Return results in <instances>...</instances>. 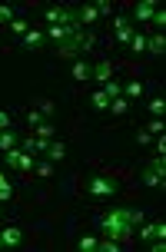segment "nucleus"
Returning a JSON list of instances; mask_svg holds the SVG:
<instances>
[{
    "mask_svg": "<svg viewBox=\"0 0 166 252\" xmlns=\"http://www.w3.org/2000/svg\"><path fill=\"white\" fill-rule=\"evenodd\" d=\"M120 192V183L113 176H90L87 179V196L93 199H103V196H116Z\"/></svg>",
    "mask_w": 166,
    "mask_h": 252,
    "instance_id": "5",
    "label": "nucleus"
},
{
    "mask_svg": "<svg viewBox=\"0 0 166 252\" xmlns=\"http://www.w3.org/2000/svg\"><path fill=\"white\" fill-rule=\"evenodd\" d=\"M103 93H106L110 100H113V96H123V83L113 76V80H106V83H103Z\"/></svg>",
    "mask_w": 166,
    "mask_h": 252,
    "instance_id": "19",
    "label": "nucleus"
},
{
    "mask_svg": "<svg viewBox=\"0 0 166 252\" xmlns=\"http://www.w3.org/2000/svg\"><path fill=\"white\" fill-rule=\"evenodd\" d=\"M127 24H130L127 13H116V17H113V30H120V27H127Z\"/></svg>",
    "mask_w": 166,
    "mask_h": 252,
    "instance_id": "39",
    "label": "nucleus"
},
{
    "mask_svg": "<svg viewBox=\"0 0 166 252\" xmlns=\"http://www.w3.org/2000/svg\"><path fill=\"white\" fill-rule=\"evenodd\" d=\"M140 96H143V83H140V80L123 83V100H140Z\"/></svg>",
    "mask_w": 166,
    "mask_h": 252,
    "instance_id": "15",
    "label": "nucleus"
},
{
    "mask_svg": "<svg viewBox=\"0 0 166 252\" xmlns=\"http://www.w3.org/2000/svg\"><path fill=\"white\" fill-rule=\"evenodd\" d=\"M53 110H57L53 100H40V113H43V116H53Z\"/></svg>",
    "mask_w": 166,
    "mask_h": 252,
    "instance_id": "38",
    "label": "nucleus"
},
{
    "mask_svg": "<svg viewBox=\"0 0 166 252\" xmlns=\"http://www.w3.org/2000/svg\"><path fill=\"white\" fill-rule=\"evenodd\" d=\"M33 166H37L33 153H20V163H17V169H20V173H33Z\"/></svg>",
    "mask_w": 166,
    "mask_h": 252,
    "instance_id": "23",
    "label": "nucleus"
},
{
    "mask_svg": "<svg viewBox=\"0 0 166 252\" xmlns=\"http://www.w3.org/2000/svg\"><path fill=\"white\" fill-rule=\"evenodd\" d=\"M120 249H123V242L110 239V236H103V239L97 242V252H120Z\"/></svg>",
    "mask_w": 166,
    "mask_h": 252,
    "instance_id": "20",
    "label": "nucleus"
},
{
    "mask_svg": "<svg viewBox=\"0 0 166 252\" xmlns=\"http://www.w3.org/2000/svg\"><path fill=\"white\" fill-rule=\"evenodd\" d=\"M33 173H37L40 179H47V176L53 173V166H50V163H37V166H33Z\"/></svg>",
    "mask_w": 166,
    "mask_h": 252,
    "instance_id": "36",
    "label": "nucleus"
},
{
    "mask_svg": "<svg viewBox=\"0 0 166 252\" xmlns=\"http://www.w3.org/2000/svg\"><path fill=\"white\" fill-rule=\"evenodd\" d=\"M130 50H133V53H146V37H143V33H133V40H130Z\"/></svg>",
    "mask_w": 166,
    "mask_h": 252,
    "instance_id": "30",
    "label": "nucleus"
},
{
    "mask_svg": "<svg viewBox=\"0 0 166 252\" xmlns=\"http://www.w3.org/2000/svg\"><path fill=\"white\" fill-rule=\"evenodd\" d=\"M133 33H136V30H133V20H130L127 27H120V30H116V43H123V47H130V40H133Z\"/></svg>",
    "mask_w": 166,
    "mask_h": 252,
    "instance_id": "21",
    "label": "nucleus"
},
{
    "mask_svg": "<svg viewBox=\"0 0 166 252\" xmlns=\"http://www.w3.org/2000/svg\"><path fill=\"white\" fill-rule=\"evenodd\" d=\"M90 106H93V110H106V106H110V96L103 93V87L90 93Z\"/></svg>",
    "mask_w": 166,
    "mask_h": 252,
    "instance_id": "16",
    "label": "nucleus"
},
{
    "mask_svg": "<svg viewBox=\"0 0 166 252\" xmlns=\"http://www.w3.org/2000/svg\"><path fill=\"white\" fill-rule=\"evenodd\" d=\"M73 27H77V24H57V27H47V30H43V37H50L53 43H60V40H64L66 33L73 30Z\"/></svg>",
    "mask_w": 166,
    "mask_h": 252,
    "instance_id": "12",
    "label": "nucleus"
},
{
    "mask_svg": "<svg viewBox=\"0 0 166 252\" xmlns=\"http://www.w3.org/2000/svg\"><path fill=\"white\" fill-rule=\"evenodd\" d=\"M97 242H100L97 236H83V239L77 242V249H80V252H97Z\"/></svg>",
    "mask_w": 166,
    "mask_h": 252,
    "instance_id": "28",
    "label": "nucleus"
},
{
    "mask_svg": "<svg viewBox=\"0 0 166 252\" xmlns=\"http://www.w3.org/2000/svg\"><path fill=\"white\" fill-rule=\"evenodd\" d=\"M90 80H97V83H106V80H113V63L110 60H100V63H93L90 66Z\"/></svg>",
    "mask_w": 166,
    "mask_h": 252,
    "instance_id": "7",
    "label": "nucleus"
},
{
    "mask_svg": "<svg viewBox=\"0 0 166 252\" xmlns=\"http://www.w3.org/2000/svg\"><path fill=\"white\" fill-rule=\"evenodd\" d=\"M146 110H150V116H163L166 113V100H163V96H156V100L146 103Z\"/></svg>",
    "mask_w": 166,
    "mask_h": 252,
    "instance_id": "26",
    "label": "nucleus"
},
{
    "mask_svg": "<svg viewBox=\"0 0 166 252\" xmlns=\"http://www.w3.org/2000/svg\"><path fill=\"white\" fill-rule=\"evenodd\" d=\"M93 43H97V37H93L90 30L73 27L60 43H53V53H57V57H64V60H80V53L93 50Z\"/></svg>",
    "mask_w": 166,
    "mask_h": 252,
    "instance_id": "2",
    "label": "nucleus"
},
{
    "mask_svg": "<svg viewBox=\"0 0 166 252\" xmlns=\"http://www.w3.org/2000/svg\"><path fill=\"white\" fill-rule=\"evenodd\" d=\"M47 156L60 163V159H64V156H66V146H64V143H53V139H50V146H47Z\"/></svg>",
    "mask_w": 166,
    "mask_h": 252,
    "instance_id": "25",
    "label": "nucleus"
},
{
    "mask_svg": "<svg viewBox=\"0 0 166 252\" xmlns=\"http://www.w3.org/2000/svg\"><path fill=\"white\" fill-rule=\"evenodd\" d=\"M160 3H153V0H143V3H136V10H133V20H140V24H150L153 20V13Z\"/></svg>",
    "mask_w": 166,
    "mask_h": 252,
    "instance_id": "9",
    "label": "nucleus"
},
{
    "mask_svg": "<svg viewBox=\"0 0 166 252\" xmlns=\"http://www.w3.org/2000/svg\"><path fill=\"white\" fill-rule=\"evenodd\" d=\"M53 133H57V126L47 123V120H43V123L37 126V136H40V139H53Z\"/></svg>",
    "mask_w": 166,
    "mask_h": 252,
    "instance_id": "31",
    "label": "nucleus"
},
{
    "mask_svg": "<svg viewBox=\"0 0 166 252\" xmlns=\"http://www.w3.org/2000/svg\"><path fill=\"white\" fill-rule=\"evenodd\" d=\"M13 199V186H10V179L0 173V202H10Z\"/></svg>",
    "mask_w": 166,
    "mask_h": 252,
    "instance_id": "24",
    "label": "nucleus"
},
{
    "mask_svg": "<svg viewBox=\"0 0 166 252\" xmlns=\"http://www.w3.org/2000/svg\"><path fill=\"white\" fill-rule=\"evenodd\" d=\"M97 10H100V17H110V13H113V3H106V0H97Z\"/></svg>",
    "mask_w": 166,
    "mask_h": 252,
    "instance_id": "37",
    "label": "nucleus"
},
{
    "mask_svg": "<svg viewBox=\"0 0 166 252\" xmlns=\"http://www.w3.org/2000/svg\"><path fill=\"white\" fill-rule=\"evenodd\" d=\"M146 133H150V136H163V133H166V123H163V116H153V120L146 123Z\"/></svg>",
    "mask_w": 166,
    "mask_h": 252,
    "instance_id": "22",
    "label": "nucleus"
},
{
    "mask_svg": "<svg viewBox=\"0 0 166 252\" xmlns=\"http://www.w3.org/2000/svg\"><path fill=\"white\" fill-rule=\"evenodd\" d=\"M140 222H143V213L140 209H127V206H110L106 213L97 216V229L116 242H130Z\"/></svg>",
    "mask_w": 166,
    "mask_h": 252,
    "instance_id": "1",
    "label": "nucleus"
},
{
    "mask_svg": "<svg viewBox=\"0 0 166 252\" xmlns=\"http://www.w3.org/2000/svg\"><path fill=\"white\" fill-rule=\"evenodd\" d=\"M13 20H17V10H13V7H7V3H0V24L10 27Z\"/></svg>",
    "mask_w": 166,
    "mask_h": 252,
    "instance_id": "29",
    "label": "nucleus"
},
{
    "mask_svg": "<svg viewBox=\"0 0 166 252\" xmlns=\"http://www.w3.org/2000/svg\"><path fill=\"white\" fill-rule=\"evenodd\" d=\"M100 20V10H97V3H83V7H77V24H97Z\"/></svg>",
    "mask_w": 166,
    "mask_h": 252,
    "instance_id": "10",
    "label": "nucleus"
},
{
    "mask_svg": "<svg viewBox=\"0 0 166 252\" xmlns=\"http://www.w3.org/2000/svg\"><path fill=\"white\" fill-rule=\"evenodd\" d=\"M47 146H50V139H40L37 136V153H47Z\"/></svg>",
    "mask_w": 166,
    "mask_h": 252,
    "instance_id": "43",
    "label": "nucleus"
},
{
    "mask_svg": "<svg viewBox=\"0 0 166 252\" xmlns=\"http://www.w3.org/2000/svg\"><path fill=\"white\" fill-rule=\"evenodd\" d=\"M140 179H143V186H160V189H163L166 186V159H163V156H153L150 163L143 166Z\"/></svg>",
    "mask_w": 166,
    "mask_h": 252,
    "instance_id": "3",
    "label": "nucleus"
},
{
    "mask_svg": "<svg viewBox=\"0 0 166 252\" xmlns=\"http://www.w3.org/2000/svg\"><path fill=\"white\" fill-rule=\"evenodd\" d=\"M146 50L153 53V57H163V53H166V37H163V33H153V37H146Z\"/></svg>",
    "mask_w": 166,
    "mask_h": 252,
    "instance_id": "13",
    "label": "nucleus"
},
{
    "mask_svg": "<svg viewBox=\"0 0 166 252\" xmlns=\"http://www.w3.org/2000/svg\"><path fill=\"white\" fill-rule=\"evenodd\" d=\"M0 249H3V239H0Z\"/></svg>",
    "mask_w": 166,
    "mask_h": 252,
    "instance_id": "44",
    "label": "nucleus"
},
{
    "mask_svg": "<svg viewBox=\"0 0 166 252\" xmlns=\"http://www.w3.org/2000/svg\"><path fill=\"white\" fill-rule=\"evenodd\" d=\"M70 76H73L77 83H87V80H90V63L77 60V63H73V66H70Z\"/></svg>",
    "mask_w": 166,
    "mask_h": 252,
    "instance_id": "14",
    "label": "nucleus"
},
{
    "mask_svg": "<svg viewBox=\"0 0 166 252\" xmlns=\"http://www.w3.org/2000/svg\"><path fill=\"white\" fill-rule=\"evenodd\" d=\"M40 47H43V30H33L30 27L24 33V50H40Z\"/></svg>",
    "mask_w": 166,
    "mask_h": 252,
    "instance_id": "11",
    "label": "nucleus"
},
{
    "mask_svg": "<svg viewBox=\"0 0 166 252\" xmlns=\"http://www.w3.org/2000/svg\"><path fill=\"white\" fill-rule=\"evenodd\" d=\"M153 27H160V33H163V27H166V10L163 7H156V13H153V20H150Z\"/></svg>",
    "mask_w": 166,
    "mask_h": 252,
    "instance_id": "32",
    "label": "nucleus"
},
{
    "mask_svg": "<svg viewBox=\"0 0 166 252\" xmlns=\"http://www.w3.org/2000/svg\"><path fill=\"white\" fill-rule=\"evenodd\" d=\"M13 146H20V143H17V133H13V129H3V133H0V153L13 150Z\"/></svg>",
    "mask_w": 166,
    "mask_h": 252,
    "instance_id": "17",
    "label": "nucleus"
},
{
    "mask_svg": "<svg viewBox=\"0 0 166 252\" xmlns=\"http://www.w3.org/2000/svg\"><path fill=\"white\" fill-rule=\"evenodd\" d=\"M20 150L24 153H37V136H24L20 139Z\"/></svg>",
    "mask_w": 166,
    "mask_h": 252,
    "instance_id": "35",
    "label": "nucleus"
},
{
    "mask_svg": "<svg viewBox=\"0 0 166 252\" xmlns=\"http://www.w3.org/2000/svg\"><path fill=\"white\" fill-rule=\"evenodd\" d=\"M133 236H136V239H143V242H153V239H166V222H163V219H160V222H140Z\"/></svg>",
    "mask_w": 166,
    "mask_h": 252,
    "instance_id": "6",
    "label": "nucleus"
},
{
    "mask_svg": "<svg viewBox=\"0 0 166 252\" xmlns=\"http://www.w3.org/2000/svg\"><path fill=\"white\" fill-rule=\"evenodd\" d=\"M43 20H47V27L77 24V7H73V3H57V7H47V10H43ZM77 27H80V24H77Z\"/></svg>",
    "mask_w": 166,
    "mask_h": 252,
    "instance_id": "4",
    "label": "nucleus"
},
{
    "mask_svg": "<svg viewBox=\"0 0 166 252\" xmlns=\"http://www.w3.org/2000/svg\"><path fill=\"white\" fill-rule=\"evenodd\" d=\"M136 143H140V146H150V143H153V136H150L146 129H140V133H136Z\"/></svg>",
    "mask_w": 166,
    "mask_h": 252,
    "instance_id": "40",
    "label": "nucleus"
},
{
    "mask_svg": "<svg viewBox=\"0 0 166 252\" xmlns=\"http://www.w3.org/2000/svg\"><path fill=\"white\" fill-rule=\"evenodd\" d=\"M106 110H110V113H113V116H123V113H127V110H130V100H123V96H113Z\"/></svg>",
    "mask_w": 166,
    "mask_h": 252,
    "instance_id": "18",
    "label": "nucleus"
},
{
    "mask_svg": "<svg viewBox=\"0 0 166 252\" xmlns=\"http://www.w3.org/2000/svg\"><path fill=\"white\" fill-rule=\"evenodd\" d=\"M27 123H30V129H37V126L43 123V113H40V110H30V113H27Z\"/></svg>",
    "mask_w": 166,
    "mask_h": 252,
    "instance_id": "34",
    "label": "nucleus"
},
{
    "mask_svg": "<svg viewBox=\"0 0 166 252\" xmlns=\"http://www.w3.org/2000/svg\"><path fill=\"white\" fill-rule=\"evenodd\" d=\"M156 153H160V156H163V159H166V139H163V136L156 139Z\"/></svg>",
    "mask_w": 166,
    "mask_h": 252,
    "instance_id": "42",
    "label": "nucleus"
},
{
    "mask_svg": "<svg viewBox=\"0 0 166 252\" xmlns=\"http://www.w3.org/2000/svg\"><path fill=\"white\" fill-rule=\"evenodd\" d=\"M10 113H3V110H0V133H3V129H10Z\"/></svg>",
    "mask_w": 166,
    "mask_h": 252,
    "instance_id": "41",
    "label": "nucleus"
},
{
    "mask_svg": "<svg viewBox=\"0 0 166 252\" xmlns=\"http://www.w3.org/2000/svg\"><path fill=\"white\" fill-rule=\"evenodd\" d=\"M0 239H3V249H13V246H20V239H24V229L20 226H3L0 229Z\"/></svg>",
    "mask_w": 166,
    "mask_h": 252,
    "instance_id": "8",
    "label": "nucleus"
},
{
    "mask_svg": "<svg viewBox=\"0 0 166 252\" xmlns=\"http://www.w3.org/2000/svg\"><path fill=\"white\" fill-rule=\"evenodd\" d=\"M20 153H24L20 146H13V150H7V153H3V163L10 166V169H17V163H20Z\"/></svg>",
    "mask_w": 166,
    "mask_h": 252,
    "instance_id": "27",
    "label": "nucleus"
},
{
    "mask_svg": "<svg viewBox=\"0 0 166 252\" xmlns=\"http://www.w3.org/2000/svg\"><path fill=\"white\" fill-rule=\"evenodd\" d=\"M27 30H30V24H27V20H13V24H10V33H17V37H24Z\"/></svg>",
    "mask_w": 166,
    "mask_h": 252,
    "instance_id": "33",
    "label": "nucleus"
}]
</instances>
